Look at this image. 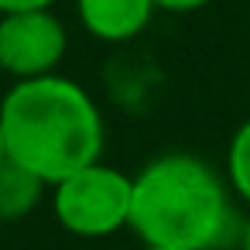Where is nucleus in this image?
I'll use <instances>...</instances> for the list:
<instances>
[{"label": "nucleus", "mask_w": 250, "mask_h": 250, "mask_svg": "<svg viewBox=\"0 0 250 250\" xmlns=\"http://www.w3.org/2000/svg\"><path fill=\"white\" fill-rule=\"evenodd\" d=\"M130 229L147 247L236 250L243 216L229 182L209 161L161 154L134 175Z\"/></svg>", "instance_id": "nucleus-1"}, {"label": "nucleus", "mask_w": 250, "mask_h": 250, "mask_svg": "<svg viewBox=\"0 0 250 250\" xmlns=\"http://www.w3.org/2000/svg\"><path fill=\"white\" fill-rule=\"evenodd\" d=\"M7 158L55 185L65 175L103 158L106 124L89 96L69 76H42L14 83L0 100Z\"/></svg>", "instance_id": "nucleus-2"}, {"label": "nucleus", "mask_w": 250, "mask_h": 250, "mask_svg": "<svg viewBox=\"0 0 250 250\" xmlns=\"http://www.w3.org/2000/svg\"><path fill=\"white\" fill-rule=\"evenodd\" d=\"M134 175L113 165H89L52 185V212L59 226L83 240H103L130 226Z\"/></svg>", "instance_id": "nucleus-3"}, {"label": "nucleus", "mask_w": 250, "mask_h": 250, "mask_svg": "<svg viewBox=\"0 0 250 250\" xmlns=\"http://www.w3.org/2000/svg\"><path fill=\"white\" fill-rule=\"evenodd\" d=\"M69 52V31L55 11H24L0 18V72L14 83L55 76Z\"/></svg>", "instance_id": "nucleus-4"}, {"label": "nucleus", "mask_w": 250, "mask_h": 250, "mask_svg": "<svg viewBox=\"0 0 250 250\" xmlns=\"http://www.w3.org/2000/svg\"><path fill=\"white\" fill-rule=\"evenodd\" d=\"M154 11V0H76L83 31L106 45L137 38L151 24Z\"/></svg>", "instance_id": "nucleus-5"}, {"label": "nucleus", "mask_w": 250, "mask_h": 250, "mask_svg": "<svg viewBox=\"0 0 250 250\" xmlns=\"http://www.w3.org/2000/svg\"><path fill=\"white\" fill-rule=\"evenodd\" d=\"M48 188L52 185L42 182L35 171H28L18 161L4 158L0 161V223H14V219L31 216L42 206Z\"/></svg>", "instance_id": "nucleus-6"}, {"label": "nucleus", "mask_w": 250, "mask_h": 250, "mask_svg": "<svg viewBox=\"0 0 250 250\" xmlns=\"http://www.w3.org/2000/svg\"><path fill=\"white\" fill-rule=\"evenodd\" d=\"M226 182L240 202L250 206V120H243L226 147Z\"/></svg>", "instance_id": "nucleus-7"}, {"label": "nucleus", "mask_w": 250, "mask_h": 250, "mask_svg": "<svg viewBox=\"0 0 250 250\" xmlns=\"http://www.w3.org/2000/svg\"><path fill=\"white\" fill-rule=\"evenodd\" d=\"M59 0H0V18L24 14V11H52Z\"/></svg>", "instance_id": "nucleus-8"}, {"label": "nucleus", "mask_w": 250, "mask_h": 250, "mask_svg": "<svg viewBox=\"0 0 250 250\" xmlns=\"http://www.w3.org/2000/svg\"><path fill=\"white\" fill-rule=\"evenodd\" d=\"M209 4H212V0H154V7L168 11V14H192V11H202Z\"/></svg>", "instance_id": "nucleus-9"}, {"label": "nucleus", "mask_w": 250, "mask_h": 250, "mask_svg": "<svg viewBox=\"0 0 250 250\" xmlns=\"http://www.w3.org/2000/svg\"><path fill=\"white\" fill-rule=\"evenodd\" d=\"M236 250H250V212L243 216V229H240V240H236Z\"/></svg>", "instance_id": "nucleus-10"}, {"label": "nucleus", "mask_w": 250, "mask_h": 250, "mask_svg": "<svg viewBox=\"0 0 250 250\" xmlns=\"http://www.w3.org/2000/svg\"><path fill=\"white\" fill-rule=\"evenodd\" d=\"M7 158V147H4V127H0V161Z\"/></svg>", "instance_id": "nucleus-11"}, {"label": "nucleus", "mask_w": 250, "mask_h": 250, "mask_svg": "<svg viewBox=\"0 0 250 250\" xmlns=\"http://www.w3.org/2000/svg\"><path fill=\"white\" fill-rule=\"evenodd\" d=\"M141 250H171V247H147V243H144Z\"/></svg>", "instance_id": "nucleus-12"}]
</instances>
